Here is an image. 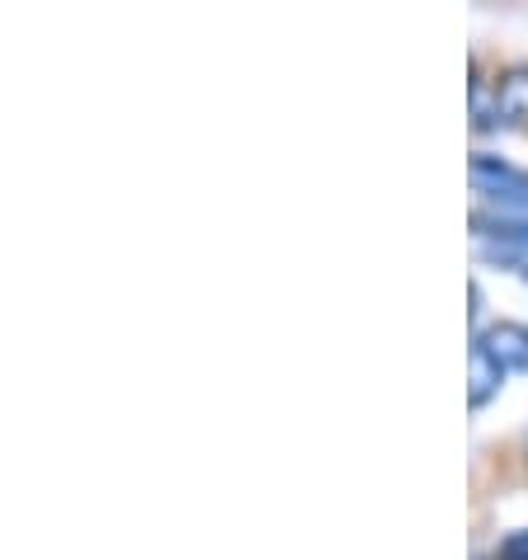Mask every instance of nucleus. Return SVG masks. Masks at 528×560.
<instances>
[{
  "label": "nucleus",
  "instance_id": "4",
  "mask_svg": "<svg viewBox=\"0 0 528 560\" xmlns=\"http://www.w3.org/2000/svg\"><path fill=\"white\" fill-rule=\"evenodd\" d=\"M491 560H528V527H519V533H509V537L495 541Z\"/></svg>",
  "mask_w": 528,
  "mask_h": 560
},
{
  "label": "nucleus",
  "instance_id": "2",
  "mask_svg": "<svg viewBox=\"0 0 528 560\" xmlns=\"http://www.w3.org/2000/svg\"><path fill=\"white\" fill-rule=\"evenodd\" d=\"M472 339H481L495 358H501V368L509 372H528V320H495L486 330H477Z\"/></svg>",
  "mask_w": 528,
  "mask_h": 560
},
{
  "label": "nucleus",
  "instance_id": "1",
  "mask_svg": "<svg viewBox=\"0 0 528 560\" xmlns=\"http://www.w3.org/2000/svg\"><path fill=\"white\" fill-rule=\"evenodd\" d=\"M491 108L509 128H528V61H505L491 81Z\"/></svg>",
  "mask_w": 528,
  "mask_h": 560
},
{
  "label": "nucleus",
  "instance_id": "3",
  "mask_svg": "<svg viewBox=\"0 0 528 560\" xmlns=\"http://www.w3.org/2000/svg\"><path fill=\"white\" fill-rule=\"evenodd\" d=\"M505 386V368H501V358H495L481 339H472V382H468V400H472V410H486L491 406V396Z\"/></svg>",
  "mask_w": 528,
  "mask_h": 560
}]
</instances>
